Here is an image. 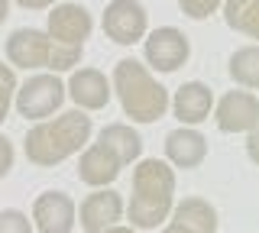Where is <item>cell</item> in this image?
<instances>
[{
  "mask_svg": "<svg viewBox=\"0 0 259 233\" xmlns=\"http://www.w3.org/2000/svg\"><path fill=\"white\" fill-rule=\"evenodd\" d=\"M162 233H194V230H188V227H182V223H175V220H172V223H168V227L162 230Z\"/></svg>",
  "mask_w": 259,
  "mask_h": 233,
  "instance_id": "25",
  "label": "cell"
},
{
  "mask_svg": "<svg viewBox=\"0 0 259 233\" xmlns=\"http://www.w3.org/2000/svg\"><path fill=\"white\" fill-rule=\"evenodd\" d=\"M113 91L120 98L123 114L130 120H136V123H156L168 110V91L136 59L117 62V68H113Z\"/></svg>",
  "mask_w": 259,
  "mask_h": 233,
  "instance_id": "3",
  "label": "cell"
},
{
  "mask_svg": "<svg viewBox=\"0 0 259 233\" xmlns=\"http://www.w3.org/2000/svg\"><path fill=\"white\" fill-rule=\"evenodd\" d=\"M172 107H175V117L182 120V123L194 126V123H201V120H207L210 107H214V94H210L207 84L188 81V84H182V87L175 91Z\"/></svg>",
  "mask_w": 259,
  "mask_h": 233,
  "instance_id": "15",
  "label": "cell"
},
{
  "mask_svg": "<svg viewBox=\"0 0 259 233\" xmlns=\"http://www.w3.org/2000/svg\"><path fill=\"white\" fill-rule=\"evenodd\" d=\"M0 233H32V223L23 211H0Z\"/></svg>",
  "mask_w": 259,
  "mask_h": 233,
  "instance_id": "21",
  "label": "cell"
},
{
  "mask_svg": "<svg viewBox=\"0 0 259 233\" xmlns=\"http://www.w3.org/2000/svg\"><path fill=\"white\" fill-rule=\"evenodd\" d=\"M104 33L117 45H133L146 36V10L136 0H110L104 10Z\"/></svg>",
  "mask_w": 259,
  "mask_h": 233,
  "instance_id": "7",
  "label": "cell"
},
{
  "mask_svg": "<svg viewBox=\"0 0 259 233\" xmlns=\"http://www.w3.org/2000/svg\"><path fill=\"white\" fill-rule=\"evenodd\" d=\"M7 13H10V0H0V23L7 20Z\"/></svg>",
  "mask_w": 259,
  "mask_h": 233,
  "instance_id": "27",
  "label": "cell"
},
{
  "mask_svg": "<svg viewBox=\"0 0 259 233\" xmlns=\"http://www.w3.org/2000/svg\"><path fill=\"white\" fill-rule=\"evenodd\" d=\"M120 168H123V162H120L104 143H94V146H88L84 152H81L78 175H81V181L91 184V188H104V184L117 181Z\"/></svg>",
  "mask_w": 259,
  "mask_h": 233,
  "instance_id": "13",
  "label": "cell"
},
{
  "mask_svg": "<svg viewBox=\"0 0 259 233\" xmlns=\"http://www.w3.org/2000/svg\"><path fill=\"white\" fill-rule=\"evenodd\" d=\"M32 220L39 233H71L75 227V201L65 191H46L32 204Z\"/></svg>",
  "mask_w": 259,
  "mask_h": 233,
  "instance_id": "10",
  "label": "cell"
},
{
  "mask_svg": "<svg viewBox=\"0 0 259 233\" xmlns=\"http://www.w3.org/2000/svg\"><path fill=\"white\" fill-rule=\"evenodd\" d=\"M175 198V168L162 159H136L133 168V198H130V227L156 230L172 214Z\"/></svg>",
  "mask_w": 259,
  "mask_h": 233,
  "instance_id": "1",
  "label": "cell"
},
{
  "mask_svg": "<svg viewBox=\"0 0 259 233\" xmlns=\"http://www.w3.org/2000/svg\"><path fill=\"white\" fill-rule=\"evenodd\" d=\"M91 26H94L91 13H88L84 7L62 0V4H55L52 13H49V29L46 33L62 45H84V39L91 36Z\"/></svg>",
  "mask_w": 259,
  "mask_h": 233,
  "instance_id": "9",
  "label": "cell"
},
{
  "mask_svg": "<svg viewBox=\"0 0 259 233\" xmlns=\"http://www.w3.org/2000/svg\"><path fill=\"white\" fill-rule=\"evenodd\" d=\"M84 45H62L42 29H16L7 39V59L16 68H49V71H68L81 62Z\"/></svg>",
  "mask_w": 259,
  "mask_h": 233,
  "instance_id": "4",
  "label": "cell"
},
{
  "mask_svg": "<svg viewBox=\"0 0 259 233\" xmlns=\"http://www.w3.org/2000/svg\"><path fill=\"white\" fill-rule=\"evenodd\" d=\"M227 26L256 39L259 36V0H224Z\"/></svg>",
  "mask_w": 259,
  "mask_h": 233,
  "instance_id": "18",
  "label": "cell"
},
{
  "mask_svg": "<svg viewBox=\"0 0 259 233\" xmlns=\"http://www.w3.org/2000/svg\"><path fill=\"white\" fill-rule=\"evenodd\" d=\"M175 223H182L194 233H217V211L204 198H185L175 207Z\"/></svg>",
  "mask_w": 259,
  "mask_h": 233,
  "instance_id": "17",
  "label": "cell"
},
{
  "mask_svg": "<svg viewBox=\"0 0 259 233\" xmlns=\"http://www.w3.org/2000/svg\"><path fill=\"white\" fill-rule=\"evenodd\" d=\"M101 233H136V230H133V227H120V223H113V227L101 230Z\"/></svg>",
  "mask_w": 259,
  "mask_h": 233,
  "instance_id": "26",
  "label": "cell"
},
{
  "mask_svg": "<svg viewBox=\"0 0 259 233\" xmlns=\"http://www.w3.org/2000/svg\"><path fill=\"white\" fill-rule=\"evenodd\" d=\"M178 4H182L185 17H191V20H204V17H210V13H214L217 7L224 4V0H178Z\"/></svg>",
  "mask_w": 259,
  "mask_h": 233,
  "instance_id": "22",
  "label": "cell"
},
{
  "mask_svg": "<svg viewBox=\"0 0 259 233\" xmlns=\"http://www.w3.org/2000/svg\"><path fill=\"white\" fill-rule=\"evenodd\" d=\"M91 139V117L84 110H68L55 120H42L26 133V159L32 165H59Z\"/></svg>",
  "mask_w": 259,
  "mask_h": 233,
  "instance_id": "2",
  "label": "cell"
},
{
  "mask_svg": "<svg viewBox=\"0 0 259 233\" xmlns=\"http://www.w3.org/2000/svg\"><path fill=\"white\" fill-rule=\"evenodd\" d=\"M120 217H123V198L117 191H94L78 207V220L84 233H101L120 223Z\"/></svg>",
  "mask_w": 259,
  "mask_h": 233,
  "instance_id": "11",
  "label": "cell"
},
{
  "mask_svg": "<svg viewBox=\"0 0 259 233\" xmlns=\"http://www.w3.org/2000/svg\"><path fill=\"white\" fill-rule=\"evenodd\" d=\"M97 143H104V146H107L123 165L136 162V159H140V152H143V139H140V133L130 130L126 123H110V126H104L101 136H97Z\"/></svg>",
  "mask_w": 259,
  "mask_h": 233,
  "instance_id": "16",
  "label": "cell"
},
{
  "mask_svg": "<svg viewBox=\"0 0 259 233\" xmlns=\"http://www.w3.org/2000/svg\"><path fill=\"white\" fill-rule=\"evenodd\" d=\"M13 94H16V75L10 65H0V123L10 114V104H13Z\"/></svg>",
  "mask_w": 259,
  "mask_h": 233,
  "instance_id": "20",
  "label": "cell"
},
{
  "mask_svg": "<svg viewBox=\"0 0 259 233\" xmlns=\"http://www.w3.org/2000/svg\"><path fill=\"white\" fill-rule=\"evenodd\" d=\"M13 168V143L7 136H0V178Z\"/></svg>",
  "mask_w": 259,
  "mask_h": 233,
  "instance_id": "23",
  "label": "cell"
},
{
  "mask_svg": "<svg viewBox=\"0 0 259 233\" xmlns=\"http://www.w3.org/2000/svg\"><path fill=\"white\" fill-rule=\"evenodd\" d=\"M65 94H71V101L78 104V110H101V107H107L110 104V81L104 78V71H97V68H78L75 75H71V81H68V91Z\"/></svg>",
  "mask_w": 259,
  "mask_h": 233,
  "instance_id": "12",
  "label": "cell"
},
{
  "mask_svg": "<svg viewBox=\"0 0 259 233\" xmlns=\"http://www.w3.org/2000/svg\"><path fill=\"white\" fill-rule=\"evenodd\" d=\"M143 52H146V62H149L156 71H175L178 65H185L188 62V36L182 33V29L175 26H159L152 29L149 36L143 39Z\"/></svg>",
  "mask_w": 259,
  "mask_h": 233,
  "instance_id": "6",
  "label": "cell"
},
{
  "mask_svg": "<svg viewBox=\"0 0 259 233\" xmlns=\"http://www.w3.org/2000/svg\"><path fill=\"white\" fill-rule=\"evenodd\" d=\"M230 78L243 87H259V49L256 45H243V49L233 52L230 59Z\"/></svg>",
  "mask_w": 259,
  "mask_h": 233,
  "instance_id": "19",
  "label": "cell"
},
{
  "mask_svg": "<svg viewBox=\"0 0 259 233\" xmlns=\"http://www.w3.org/2000/svg\"><path fill=\"white\" fill-rule=\"evenodd\" d=\"M20 7H26V10H46V7H55L62 4V0H16Z\"/></svg>",
  "mask_w": 259,
  "mask_h": 233,
  "instance_id": "24",
  "label": "cell"
},
{
  "mask_svg": "<svg viewBox=\"0 0 259 233\" xmlns=\"http://www.w3.org/2000/svg\"><path fill=\"white\" fill-rule=\"evenodd\" d=\"M13 101H16L20 117H26V120H46V117H52V110L62 107L65 84L55 75H32L23 87H16Z\"/></svg>",
  "mask_w": 259,
  "mask_h": 233,
  "instance_id": "5",
  "label": "cell"
},
{
  "mask_svg": "<svg viewBox=\"0 0 259 233\" xmlns=\"http://www.w3.org/2000/svg\"><path fill=\"white\" fill-rule=\"evenodd\" d=\"M165 156L175 168H198L207 159V139L191 126L172 130L165 136Z\"/></svg>",
  "mask_w": 259,
  "mask_h": 233,
  "instance_id": "14",
  "label": "cell"
},
{
  "mask_svg": "<svg viewBox=\"0 0 259 233\" xmlns=\"http://www.w3.org/2000/svg\"><path fill=\"white\" fill-rule=\"evenodd\" d=\"M259 126V101L253 91H230L217 104V130L221 133H253Z\"/></svg>",
  "mask_w": 259,
  "mask_h": 233,
  "instance_id": "8",
  "label": "cell"
}]
</instances>
